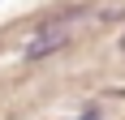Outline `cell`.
<instances>
[{
  "label": "cell",
  "mask_w": 125,
  "mask_h": 120,
  "mask_svg": "<svg viewBox=\"0 0 125 120\" xmlns=\"http://www.w3.org/2000/svg\"><path fill=\"white\" fill-rule=\"evenodd\" d=\"M69 26H73V13H69V17H52V22H43L39 34L26 43V60H43V56H52V51H61L65 43H69Z\"/></svg>",
  "instance_id": "obj_1"
}]
</instances>
